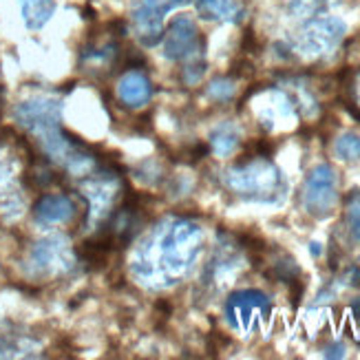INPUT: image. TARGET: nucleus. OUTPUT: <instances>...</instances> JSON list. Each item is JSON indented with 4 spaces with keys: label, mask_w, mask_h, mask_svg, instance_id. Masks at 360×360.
<instances>
[{
    "label": "nucleus",
    "mask_w": 360,
    "mask_h": 360,
    "mask_svg": "<svg viewBox=\"0 0 360 360\" xmlns=\"http://www.w3.org/2000/svg\"><path fill=\"white\" fill-rule=\"evenodd\" d=\"M201 228L188 219H177V221L166 224L158 234H155V257H158V265H153L148 274L155 276L164 272L166 276L175 278L184 274L191 265L195 263L199 248H201Z\"/></svg>",
    "instance_id": "nucleus-1"
},
{
    "label": "nucleus",
    "mask_w": 360,
    "mask_h": 360,
    "mask_svg": "<svg viewBox=\"0 0 360 360\" xmlns=\"http://www.w3.org/2000/svg\"><path fill=\"white\" fill-rule=\"evenodd\" d=\"M226 184L241 197L274 201L281 195V188H283V177L270 160L257 155V158L243 160L232 170H228Z\"/></svg>",
    "instance_id": "nucleus-2"
},
{
    "label": "nucleus",
    "mask_w": 360,
    "mask_h": 360,
    "mask_svg": "<svg viewBox=\"0 0 360 360\" xmlns=\"http://www.w3.org/2000/svg\"><path fill=\"white\" fill-rule=\"evenodd\" d=\"M272 316L270 299L259 290H243L226 301V321L234 332L248 334L259 323H268Z\"/></svg>",
    "instance_id": "nucleus-3"
},
{
    "label": "nucleus",
    "mask_w": 360,
    "mask_h": 360,
    "mask_svg": "<svg viewBox=\"0 0 360 360\" xmlns=\"http://www.w3.org/2000/svg\"><path fill=\"white\" fill-rule=\"evenodd\" d=\"M336 199H338L336 170L330 164H319L316 168H311L303 188V203L307 212L314 217H327L334 210Z\"/></svg>",
    "instance_id": "nucleus-4"
},
{
    "label": "nucleus",
    "mask_w": 360,
    "mask_h": 360,
    "mask_svg": "<svg viewBox=\"0 0 360 360\" xmlns=\"http://www.w3.org/2000/svg\"><path fill=\"white\" fill-rule=\"evenodd\" d=\"M186 3L188 0H133V20L139 40L148 46L158 44L164 31V15Z\"/></svg>",
    "instance_id": "nucleus-5"
},
{
    "label": "nucleus",
    "mask_w": 360,
    "mask_h": 360,
    "mask_svg": "<svg viewBox=\"0 0 360 360\" xmlns=\"http://www.w3.org/2000/svg\"><path fill=\"white\" fill-rule=\"evenodd\" d=\"M164 46H166V58L168 60H173V62H181V60L195 62V60H201L199 53H201L203 42H201L197 25L188 18V15H177V18H173L168 25Z\"/></svg>",
    "instance_id": "nucleus-6"
},
{
    "label": "nucleus",
    "mask_w": 360,
    "mask_h": 360,
    "mask_svg": "<svg viewBox=\"0 0 360 360\" xmlns=\"http://www.w3.org/2000/svg\"><path fill=\"white\" fill-rule=\"evenodd\" d=\"M345 36V25L338 18H316L299 36V49L305 56H323L338 46V42Z\"/></svg>",
    "instance_id": "nucleus-7"
},
{
    "label": "nucleus",
    "mask_w": 360,
    "mask_h": 360,
    "mask_svg": "<svg viewBox=\"0 0 360 360\" xmlns=\"http://www.w3.org/2000/svg\"><path fill=\"white\" fill-rule=\"evenodd\" d=\"M15 120H18L25 129L36 131L38 135L58 129L60 122V102L49 98H36L27 100L15 108Z\"/></svg>",
    "instance_id": "nucleus-8"
},
{
    "label": "nucleus",
    "mask_w": 360,
    "mask_h": 360,
    "mask_svg": "<svg viewBox=\"0 0 360 360\" xmlns=\"http://www.w3.org/2000/svg\"><path fill=\"white\" fill-rule=\"evenodd\" d=\"M34 214L36 221L42 226L69 224L75 217V203L69 195H44L38 199Z\"/></svg>",
    "instance_id": "nucleus-9"
},
{
    "label": "nucleus",
    "mask_w": 360,
    "mask_h": 360,
    "mask_svg": "<svg viewBox=\"0 0 360 360\" xmlns=\"http://www.w3.org/2000/svg\"><path fill=\"white\" fill-rule=\"evenodd\" d=\"M150 93H153V89H150L148 77L139 71H129L127 75H122V80L117 84L120 100L131 108H139V106L148 104Z\"/></svg>",
    "instance_id": "nucleus-10"
},
{
    "label": "nucleus",
    "mask_w": 360,
    "mask_h": 360,
    "mask_svg": "<svg viewBox=\"0 0 360 360\" xmlns=\"http://www.w3.org/2000/svg\"><path fill=\"white\" fill-rule=\"evenodd\" d=\"M53 0H20L22 20L29 29H40L53 15Z\"/></svg>",
    "instance_id": "nucleus-11"
},
{
    "label": "nucleus",
    "mask_w": 360,
    "mask_h": 360,
    "mask_svg": "<svg viewBox=\"0 0 360 360\" xmlns=\"http://www.w3.org/2000/svg\"><path fill=\"white\" fill-rule=\"evenodd\" d=\"M197 9L210 20H237L241 13L237 0H197Z\"/></svg>",
    "instance_id": "nucleus-12"
},
{
    "label": "nucleus",
    "mask_w": 360,
    "mask_h": 360,
    "mask_svg": "<svg viewBox=\"0 0 360 360\" xmlns=\"http://www.w3.org/2000/svg\"><path fill=\"white\" fill-rule=\"evenodd\" d=\"M210 146L217 155H221V158H226V155H230L234 148L239 146V135L237 131H234L232 127H219L212 137H210Z\"/></svg>",
    "instance_id": "nucleus-13"
},
{
    "label": "nucleus",
    "mask_w": 360,
    "mask_h": 360,
    "mask_svg": "<svg viewBox=\"0 0 360 360\" xmlns=\"http://www.w3.org/2000/svg\"><path fill=\"white\" fill-rule=\"evenodd\" d=\"M336 155L340 160L345 162H356L360 160V137L356 133H345L336 139V146H334Z\"/></svg>",
    "instance_id": "nucleus-14"
},
{
    "label": "nucleus",
    "mask_w": 360,
    "mask_h": 360,
    "mask_svg": "<svg viewBox=\"0 0 360 360\" xmlns=\"http://www.w3.org/2000/svg\"><path fill=\"white\" fill-rule=\"evenodd\" d=\"M347 226L354 234V239L360 241V195H354L347 203Z\"/></svg>",
    "instance_id": "nucleus-15"
},
{
    "label": "nucleus",
    "mask_w": 360,
    "mask_h": 360,
    "mask_svg": "<svg viewBox=\"0 0 360 360\" xmlns=\"http://www.w3.org/2000/svg\"><path fill=\"white\" fill-rule=\"evenodd\" d=\"M327 3H330V0H292V11L299 15H309V13H316Z\"/></svg>",
    "instance_id": "nucleus-16"
},
{
    "label": "nucleus",
    "mask_w": 360,
    "mask_h": 360,
    "mask_svg": "<svg viewBox=\"0 0 360 360\" xmlns=\"http://www.w3.org/2000/svg\"><path fill=\"white\" fill-rule=\"evenodd\" d=\"M232 84L230 82H226V80H217V82H212L210 84V89H208V93L214 98V100H228L230 96H232Z\"/></svg>",
    "instance_id": "nucleus-17"
},
{
    "label": "nucleus",
    "mask_w": 360,
    "mask_h": 360,
    "mask_svg": "<svg viewBox=\"0 0 360 360\" xmlns=\"http://www.w3.org/2000/svg\"><path fill=\"white\" fill-rule=\"evenodd\" d=\"M358 93H360V86H358Z\"/></svg>",
    "instance_id": "nucleus-18"
}]
</instances>
